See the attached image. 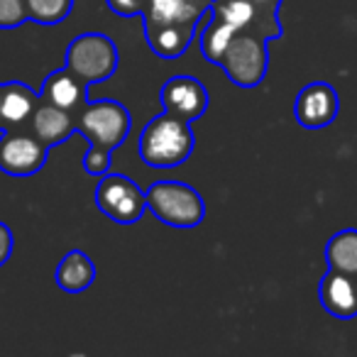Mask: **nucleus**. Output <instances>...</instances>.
I'll return each mask as SVG.
<instances>
[{
  "instance_id": "f257e3e1",
  "label": "nucleus",
  "mask_w": 357,
  "mask_h": 357,
  "mask_svg": "<svg viewBox=\"0 0 357 357\" xmlns=\"http://www.w3.org/2000/svg\"><path fill=\"white\" fill-rule=\"evenodd\" d=\"M240 32H255L269 42L279 40L284 35L279 10L259 6L257 0H213L199 35L204 59L218 66L228 42Z\"/></svg>"
},
{
  "instance_id": "f03ea898",
  "label": "nucleus",
  "mask_w": 357,
  "mask_h": 357,
  "mask_svg": "<svg viewBox=\"0 0 357 357\" xmlns=\"http://www.w3.org/2000/svg\"><path fill=\"white\" fill-rule=\"evenodd\" d=\"M213 0H147L142 13L149 50L162 59H178L194 42Z\"/></svg>"
},
{
  "instance_id": "7ed1b4c3",
  "label": "nucleus",
  "mask_w": 357,
  "mask_h": 357,
  "mask_svg": "<svg viewBox=\"0 0 357 357\" xmlns=\"http://www.w3.org/2000/svg\"><path fill=\"white\" fill-rule=\"evenodd\" d=\"M132 128V115L113 98L89 100L76 115V132L84 135L89 152L84 157V172L103 176L110 172V154L125 144Z\"/></svg>"
},
{
  "instance_id": "20e7f679",
  "label": "nucleus",
  "mask_w": 357,
  "mask_h": 357,
  "mask_svg": "<svg viewBox=\"0 0 357 357\" xmlns=\"http://www.w3.org/2000/svg\"><path fill=\"white\" fill-rule=\"evenodd\" d=\"M196 132L189 120L159 113L139 135V157L152 169H176L194 154Z\"/></svg>"
},
{
  "instance_id": "39448f33",
  "label": "nucleus",
  "mask_w": 357,
  "mask_h": 357,
  "mask_svg": "<svg viewBox=\"0 0 357 357\" xmlns=\"http://www.w3.org/2000/svg\"><path fill=\"white\" fill-rule=\"evenodd\" d=\"M147 211L169 228H199L206 218L204 196L184 181H154L147 191Z\"/></svg>"
},
{
  "instance_id": "423d86ee",
  "label": "nucleus",
  "mask_w": 357,
  "mask_h": 357,
  "mask_svg": "<svg viewBox=\"0 0 357 357\" xmlns=\"http://www.w3.org/2000/svg\"><path fill=\"white\" fill-rule=\"evenodd\" d=\"M64 66L86 84L108 81L120 66V52L115 42L103 32H84L66 47Z\"/></svg>"
},
{
  "instance_id": "0eeeda50",
  "label": "nucleus",
  "mask_w": 357,
  "mask_h": 357,
  "mask_svg": "<svg viewBox=\"0 0 357 357\" xmlns=\"http://www.w3.org/2000/svg\"><path fill=\"white\" fill-rule=\"evenodd\" d=\"M269 40L255 32H240L228 42L218 66L240 89H257L269 69Z\"/></svg>"
},
{
  "instance_id": "6e6552de",
  "label": "nucleus",
  "mask_w": 357,
  "mask_h": 357,
  "mask_svg": "<svg viewBox=\"0 0 357 357\" xmlns=\"http://www.w3.org/2000/svg\"><path fill=\"white\" fill-rule=\"evenodd\" d=\"M93 199L96 208L118 225L137 223L147 211V194L135 184L132 178L118 172H108L98 176Z\"/></svg>"
},
{
  "instance_id": "1a4fd4ad",
  "label": "nucleus",
  "mask_w": 357,
  "mask_h": 357,
  "mask_svg": "<svg viewBox=\"0 0 357 357\" xmlns=\"http://www.w3.org/2000/svg\"><path fill=\"white\" fill-rule=\"evenodd\" d=\"M45 142L30 132V128H8L0 135V172L8 176L25 178L42 172L50 157Z\"/></svg>"
},
{
  "instance_id": "9d476101",
  "label": "nucleus",
  "mask_w": 357,
  "mask_h": 357,
  "mask_svg": "<svg viewBox=\"0 0 357 357\" xmlns=\"http://www.w3.org/2000/svg\"><path fill=\"white\" fill-rule=\"evenodd\" d=\"M340 98L328 81H313L298 91L294 100V118L306 130H323L335 123Z\"/></svg>"
},
{
  "instance_id": "9b49d317",
  "label": "nucleus",
  "mask_w": 357,
  "mask_h": 357,
  "mask_svg": "<svg viewBox=\"0 0 357 357\" xmlns=\"http://www.w3.org/2000/svg\"><path fill=\"white\" fill-rule=\"evenodd\" d=\"M159 100H162V108L172 115H178V118L194 120L204 118V113L208 110V91L201 84L196 76H172L167 79V84L162 86V93H159Z\"/></svg>"
},
{
  "instance_id": "f8f14e48",
  "label": "nucleus",
  "mask_w": 357,
  "mask_h": 357,
  "mask_svg": "<svg viewBox=\"0 0 357 357\" xmlns=\"http://www.w3.org/2000/svg\"><path fill=\"white\" fill-rule=\"evenodd\" d=\"M318 301L323 311L337 321L357 318V277L328 269L318 284Z\"/></svg>"
},
{
  "instance_id": "ddd939ff",
  "label": "nucleus",
  "mask_w": 357,
  "mask_h": 357,
  "mask_svg": "<svg viewBox=\"0 0 357 357\" xmlns=\"http://www.w3.org/2000/svg\"><path fill=\"white\" fill-rule=\"evenodd\" d=\"M40 98L56 105V108L69 110L76 118L84 110V105L89 103V84L84 79H79L74 71L61 66V69L47 74V79L42 81Z\"/></svg>"
},
{
  "instance_id": "4468645a",
  "label": "nucleus",
  "mask_w": 357,
  "mask_h": 357,
  "mask_svg": "<svg viewBox=\"0 0 357 357\" xmlns=\"http://www.w3.org/2000/svg\"><path fill=\"white\" fill-rule=\"evenodd\" d=\"M30 132L47 147H59L76 132V118L69 110L56 108L40 98V105L30 120Z\"/></svg>"
},
{
  "instance_id": "2eb2a0df",
  "label": "nucleus",
  "mask_w": 357,
  "mask_h": 357,
  "mask_svg": "<svg viewBox=\"0 0 357 357\" xmlns=\"http://www.w3.org/2000/svg\"><path fill=\"white\" fill-rule=\"evenodd\" d=\"M37 105H40V91L30 89L22 81L3 84V130L30 128Z\"/></svg>"
},
{
  "instance_id": "dca6fc26",
  "label": "nucleus",
  "mask_w": 357,
  "mask_h": 357,
  "mask_svg": "<svg viewBox=\"0 0 357 357\" xmlns=\"http://www.w3.org/2000/svg\"><path fill=\"white\" fill-rule=\"evenodd\" d=\"M54 282L61 291L66 294H81L96 282V264L84 250H69L56 264Z\"/></svg>"
},
{
  "instance_id": "f3484780",
  "label": "nucleus",
  "mask_w": 357,
  "mask_h": 357,
  "mask_svg": "<svg viewBox=\"0 0 357 357\" xmlns=\"http://www.w3.org/2000/svg\"><path fill=\"white\" fill-rule=\"evenodd\" d=\"M328 269H337L357 277V228L337 230L326 243Z\"/></svg>"
},
{
  "instance_id": "a211bd4d",
  "label": "nucleus",
  "mask_w": 357,
  "mask_h": 357,
  "mask_svg": "<svg viewBox=\"0 0 357 357\" xmlns=\"http://www.w3.org/2000/svg\"><path fill=\"white\" fill-rule=\"evenodd\" d=\"M27 3V15L37 25H59L74 10V0H25Z\"/></svg>"
},
{
  "instance_id": "6ab92c4d",
  "label": "nucleus",
  "mask_w": 357,
  "mask_h": 357,
  "mask_svg": "<svg viewBox=\"0 0 357 357\" xmlns=\"http://www.w3.org/2000/svg\"><path fill=\"white\" fill-rule=\"evenodd\" d=\"M30 20L25 0H0V30H15Z\"/></svg>"
},
{
  "instance_id": "aec40b11",
  "label": "nucleus",
  "mask_w": 357,
  "mask_h": 357,
  "mask_svg": "<svg viewBox=\"0 0 357 357\" xmlns=\"http://www.w3.org/2000/svg\"><path fill=\"white\" fill-rule=\"evenodd\" d=\"M108 8L120 17H135L142 15L144 8H147V0H105Z\"/></svg>"
},
{
  "instance_id": "412c9836",
  "label": "nucleus",
  "mask_w": 357,
  "mask_h": 357,
  "mask_svg": "<svg viewBox=\"0 0 357 357\" xmlns=\"http://www.w3.org/2000/svg\"><path fill=\"white\" fill-rule=\"evenodd\" d=\"M13 248H15V235H13L10 225H6L0 220V267H6L8 259L13 255Z\"/></svg>"
},
{
  "instance_id": "4be33fe9",
  "label": "nucleus",
  "mask_w": 357,
  "mask_h": 357,
  "mask_svg": "<svg viewBox=\"0 0 357 357\" xmlns=\"http://www.w3.org/2000/svg\"><path fill=\"white\" fill-rule=\"evenodd\" d=\"M0 132H3V84H0Z\"/></svg>"
}]
</instances>
